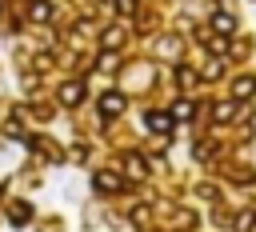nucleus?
Here are the masks:
<instances>
[{
    "instance_id": "nucleus-4",
    "label": "nucleus",
    "mask_w": 256,
    "mask_h": 232,
    "mask_svg": "<svg viewBox=\"0 0 256 232\" xmlns=\"http://www.w3.org/2000/svg\"><path fill=\"white\" fill-rule=\"evenodd\" d=\"M120 108H124V100H120L116 92H108V96H104V112H120Z\"/></svg>"
},
{
    "instance_id": "nucleus-1",
    "label": "nucleus",
    "mask_w": 256,
    "mask_h": 232,
    "mask_svg": "<svg viewBox=\"0 0 256 232\" xmlns=\"http://www.w3.org/2000/svg\"><path fill=\"white\" fill-rule=\"evenodd\" d=\"M232 92H236V100H248V96L256 92V76H240V80L232 84Z\"/></svg>"
},
{
    "instance_id": "nucleus-6",
    "label": "nucleus",
    "mask_w": 256,
    "mask_h": 232,
    "mask_svg": "<svg viewBox=\"0 0 256 232\" xmlns=\"http://www.w3.org/2000/svg\"><path fill=\"white\" fill-rule=\"evenodd\" d=\"M80 96H84V88H80V84H68V88H64V100H68V104H72V100H80Z\"/></svg>"
},
{
    "instance_id": "nucleus-5",
    "label": "nucleus",
    "mask_w": 256,
    "mask_h": 232,
    "mask_svg": "<svg viewBox=\"0 0 256 232\" xmlns=\"http://www.w3.org/2000/svg\"><path fill=\"white\" fill-rule=\"evenodd\" d=\"M252 224H256V212H240V220H236V228H240V232H248Z\"/></svg>"
},
{
    "instance_id": "nucleus-8",
    "label": "nucleus",
    "mask_w": 256,
    "mask_h": 232,
    "mask_svg": "<svg viewBox=\"0 0 256 232\" xmlns=\"http://www.w3.org/2000/svg\"><path fill=\"white\" fill-rule=\"evenodd\" d=\"M116 4H120L124 12H132V4H136V0H116Z\"/></svg>"
},
{
    "instance_id": "nucleus-7",
    "label": "nucleus",
    "mask_w": 256,
    "mask_h": 232,
    "mask_svg": "<svg viewBox=\"0 0 256 232\" xmlns=\"http://www.w3.org/2000/svg\"><path fill=\"white\" fill-rule=\"evenodd\" d=\"M96 184H100V188H104V192H108V188H120V180H116V176H112V172H104V176H100V180H96Z\"/></svg>"
},
{
    "instance_id": "nucleus-3",
    "label": "nucleus",
    "mask_w": 256,
    "mask_h": 232,
    "mask_svg": "<svg viewBox=\"0 0 256 232\" xmlns=\"http://www.w3.org/2000/svg\"><path fill=\"white\" fill-rule=\"evenodd\" d=\"M148 124H152L156 132H168V128H172V116H164V112H152V116H148Z\"/></svg>"
},
{
    "instance_id": "nucleus-2",
    "label": "nucleus",
    "mask_w": 256,
    "mask_h": 232,
    "mask_svg": "<svg viewBox=\"0 0 256 232\" xmlns=\"http://www.w3.org/2000/svg\"><path fill=\"white\" fill-rule=\"evenodd\" d=\"M212 28H216V32H232V28H236V20H232L228 12H216V16H212Z\"/></svg>"
}]
</instances>
